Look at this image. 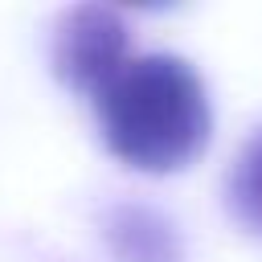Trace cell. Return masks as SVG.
<instances>
[{
    "label": "cell",
    "instance_id": "obj_2",
    "mask_svg": "<svg viewBox=\"0 0 262 262\" xmlns=\"http://www.w3.org/2000/svg\"><path fill=\"white\" fill-rule=\"evenodd\" d=\"M131 57V29L106 4H74L57 16L49 37L53 78L70 90L94 94L106 78H115Z\"/></svg>",
    "mask_w": 262,
    "mask_h": 262
},
{
    "label": "cell",
    "instance_id": "obj_4",
    "mask_svg": "<svg viewBox=\"0 0 262 262\" xmlns=\"http://www.w3.org/2000/svg\"><path fill=\"white\" fill-rule=\"evenodd\" d=\"M225 209L246 233L262 237V131L242 143L225 172Z\"/></svg>",
    "mask_w": 262,
    "mask_h": 262
},
{
    "label": "cell",
    "instance_id": "obj_1",
    "mask_svg": "<svg viewBox=\"0 0 262 262\" xmlns=\"http://www.w3.org/2000/svg\"><path fill=\"white\" fill-rule=\"evenodd\" d=\"M90 98L102 143L139 172H176L209 139L205 82L176 53H131Z\"/></svg>",
    "mask_w": 262,
    "mask_h": 262
},
{
    "label": "cell",
    "instance_id": "obj_3",
    "mask_svg": "<svg viewBox=\"0 0 262 262\" xmlns=\"http://www.w3.org/2000/svg\"><path fill=\"white\" fill-rule=\"evenodd\" d=\"M106 237L123 262H176V233L147 209L123 205L106 221Z\"/></svg>",
    "mask_w": 262,
    "mask_h": 262
}]
</instances>
